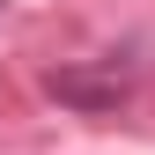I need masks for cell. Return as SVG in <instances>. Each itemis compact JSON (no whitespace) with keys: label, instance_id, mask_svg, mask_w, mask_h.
<instances>
[{"label":"cell","instance_id":"obj_1","mask_svg":"<svg viewBox=\"0 0 155 155\" xmlns=\"http://www.w3.org/2000/svg\"><path fill=\"white\" fill-rule=\"evenodd\" d=\"M45 89L59 96V104H74V111H118L126 89H133V74H126L118 59H96V67H52Z\"/></svg>","mask_w":155,"mask_h":155}]
</instances>
